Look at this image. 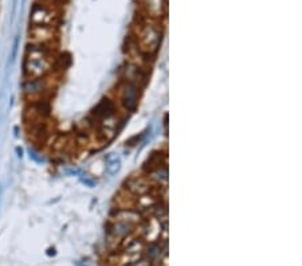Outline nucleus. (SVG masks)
<instances>
[{
    "mask_svg": "<svg viewBox=\"0 0 302 266\" xmlns=\"http://www.w3.org/2000/svg\"><path fill=\"white\" fill-rule=\"evenodd\" d=\"M55 66V58L50 46L31 43L27 46L23 62L26 78H40L50 76Z\"/></svg>",
    "mask_w": 302,
    "mask_h": 266,
    "instance_id": "1",
    "label": "nucleus"
},
{
    "mask_svg": "<svg viewBox=\"0 0 302 266\" xmlns=\"http://www.w3.org/2000/svg\"><path fill=\"white\" fill-rule=\"evenodd\" d=\"M162 40V27L153 19L140 20L138 25L134 26L133 42L138 47V50L148 57H155L160 49Z\"/></svg>",
    "mask_w": 302,
    "mask_h": 266,
    "instance_id": "2",
    "label": "nucleus"
},
{
    "mask_svg": "<svg viewBox=\"0 0 302 266\" xmlns=\"http://www.w3.org/2000/svg\"><path fill=\"white\" fill-rule=\"evenodd\" d=\"M141 94V86L138 83L121 79L119 89H117V98L126 112H133L138 105Z\"/></svg>",
    "mask_w": 302,
    "mask_h": 266,
    "instance_id": "3",
    "label": "nucleus"
},
{
    "mask_svg": "<svg viewBox=\"0 0 302 266\" xmlns=\"http://www.w3.org/2000/svg\"><path fill=\"white\" fill-rule=\"evenodd\" d=\"M53 90V81L47 77L40 78H26L23 82V93L27 98L33 101H39L44 98Z\"/></svg>",
    "mask_w": 302,
    "mask_h": 266,
    "instance_id": "4",
    "label": "nucleus"
},
{
    "mask_svg": "<svg viewBox=\"0 0 302 266\" xmlns=\"http://www.w3.org/2000/svg\"><path fill=\"white\" fill-rule=\"evenodd\" d=\"M57 19L58 11L53 6L49 3H35L30 15V25L54 27Z\"/></svg>",
    "mask_w": 302,
    "mask_h": 266,
    "instance_id": "5",
    "label": "nucleus"
},
{
    "mask_svg": "<svg viewBox=\"0 0 302 266\" xmlns=\"http://www.w3.org/2000/svg\"><path fill=\"white\" fill-rule=\"evenodd\" d=\"M29 36L31 43L50 46L57 38V31L51 26H31Z\"/></svg>",
    "mask_w": 302,
    "mask_h": 266,
    "instance_id": "6",
    "label": "nucleus"
},
{
    "mask_svg": "<svg viewBox=\"0 0 302 266\" xmlns=\"http://www.w3.org/2000/svg\"><path fill=\"white\" fill-rule=\"evenodd\" d=\"M141 7L149 19H160L167 11V0H140Z\"/></svg>",
    "mask_w": 302,
    "mask_h": 266,
    "instance_id": "7",
    "label": "nucleus"
}]
</instances>
